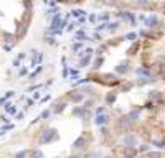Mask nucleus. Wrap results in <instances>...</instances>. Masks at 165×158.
Returning <instances> with one entry per match:
<instances>
[{"mask_svg":"<svg viewBox=\"0 0 165 158\" xmlns=\"http://www.w3.org/2000/svg\"><path fill=\"white\" fill-rule=\"evenodd\" d=\"M3 36H5V41H13V35H12V33H3Z\"/></svg>","mask_w":165,"mask_h":158,"instance_id":"c85d7f7f","label":"nucleus"},{"mask_svg":"<svg viewBox=\"0 0 165 158\" xmlns=\"http://www.w3.org/2000/svg\"><path fill=\"white\" fill-rule=\"evenodd\" d=\"M0 119H2V122H8V119H7V115H0Z\"/></svg>","mask_w":165,"mask_h":158,"instance_id":"de8ad7c7","label":"nucleus"},{"mask_svg":"<svg viewBox=\"0 0 165 158\" xmlns=\"http://www.w3.org/2000/svg\"><path fill=\"white\" fill-rule=\"evenodd\" d=\"M152 145H154V147H157V148H165V142H164V140H154V142H152Z\"/></svg>","mask_w":165,"mask_h":158,"instance_id":"aec40b11","label":"nucleus"},{"mask_svg":"<svg viewBox=\"0 0 165 158\" xmlns=\"http://www.w3.org/2000/svg\"><path fill=\"white\" fill-rule=\"evenodd\" d=\"M137 5L139 7H147L149 5V0H137Z\"/></svg>","mask_w":165,"mask_h":158,"instance_id":"cd10ccee","label":"nucleus"},{"mask_svg":"<svg viewBox=\"0 0 165 158\" xmlns=\"http://www.w3.org/2000/svg\"><path fill=\"white\" fill-rule=\"evenodd\" d=\"M81 50H82V43H81V41H76V43L73 45V51L78 53V51H81Z\"/></svg>","mask_w":165,"mask_h":158,"instance_id":"412c9836","label":"nucleus"},{"mask_svg":"<svg viewBox=\"0 0 165 158\" xmlns=\"http://www.w3.org/2000/svg\"><path fill=\"white\" fill-rule=\"evenodd\" d=\"M122 143H124V147H135L137 145V137L135 135H125Z\"/></svg>","mask_w":165,"mask_h":158,"instance_id":"f03ea898","label":"nucleus"},{"mask_svg":"<svg viewBox=\"0 0 165 158\" xmlns=\"http://www.w3.org/2000/svg\"><path fill=\"white\" fill-rule=\"evenodd\" d=\"M74 40H78V41H82V40H86V33L82 30H79V31H76V35H74Z\"/></svg>","mask_w":165,"mask_h":158,"instance_id":"2eb2a0df","label":"nucleus"},{"mask_svg":"<svg viewBox=\"0 0 165 158\" xmlns=\"http://www.w3.org/2000/svg\"><path fill=\"white\" fill-rule=\"evenodd\" d=\"M116 72H119V74H127V72H129L127 63L124 61V63H121V64H117V66H116Z\"/></svg>","mask_w":165,"mask_h":158,"instance_id":"423d86ee","label":"nucleus"},{"mask_svg":"<svg viewBox=\"0 0 165 158\" xmlns=\"http://www.w3.org/2000/svg\"><path fill=\"white\" fill-rule=\"evenodd\" d=\"M164 13H165V12H164Z\"/></svg>","mask_w":165,"mask_h":158,"instance_id":"8fccbe9b","label":"nucleus"},{"mask_svg":"<svg viewBox=\"0 0 165 158\" xmlns=\"http://www.w3.org/2000/svg\"><path fill=\"white\" fill-rule=\"evenodd\" d=\"M119 26H121V23H119V21H114V23H109V30H111V31H116Z\"/></svg>","mask_w":165,"mask_h":158,"instance_id":"5701e85b","label":"nucleus"},{"mask_svg":"<svg viewBox=\"0 0 165 158\" xmlns=\"http://www.w3.org/2000/svg\"><path fill=\"white\" fill-rule=\"evenodd\" d=\"M94 122H96V125H104V124L109 122V115L107 114H106V115H104V114H98V117H96Z\"/></svg>","mask_w":165,"mask_h":158,"instance_id":"39448f33","label":"nucleus"},{"mask_svg":"<svg viewBox=\"0 0 165 158\" xmlns=\"http://www.w3.org/2000/svg\"><path fill=\"white\" fill-rule=\"evenodd\" d=\"M137 76H142V77H150V71L147 68H137Z\"/></svg>","mask_w":165,"mask_h":158,"instance_id":"6e6552de","label":"nucleus"},{"mask_svg":"<svg viewBox=\"0 0 165 158\" xmlns=\"http://www.w3.org/2000/svg\"><path fill=\"white\" fill-rule=\"evenodd\" d=\"M2 133H3V128H0V135H2Z\"/></svg>","mask_w":165,"mask_h":158,"instance_id":"09e8293b","label":"nucleus"},{"mask_svg":"<svg viewBox=\"0 0 165 158\" xmlns=\"http://www.w3.org/2000/svg\"><path fill=\"white\" fill-rule=\"evenodd\" d=\"M74 26H76V25H73V23H69V25L66 26V31H73V30H74Z\"/></svg>","mask_w":165,"mask_h":158,"instance_id":"4c0bfd02","label":"nucleus"},{"mask_svg":"<svg viewBox=\"0 0 165 158\" xmlns=\"http://www.w3.org/2000/svg\"><path fill=\"white\" fill-rule=\"evenodd\" d=\"M157 23H159V18H157L155 15L144 18V25L147 26V28H155V26H157Z\"/></svg>","mask_w":165,"mask_h":158,"instance_id":"7ed1b4c3","label":"nucleus"},{"mask_svg":"<svg viewBox=\"0 0 165 158\" xmlns=\"http://www.w3.org/2000/svg\"><path fill=\"white\" fill-rule=\"evenodd\" d=\"M84 13H86L84 10H73V12H71V15L76 17V18H81V17H84Z\"/></svg>","mask_w":165,"mask_h":158,"instance_id":"6ab92c4d","label":"nucleus"},{"mask_svg":"<svg viewBox=\"0 0 165 158\" xmlns=\"http://www.w3.org/2000/svg\"><path fill=\"white\" fill-rule=\"evenodd\" d=\"M135 153H137V150H135L134 147H125V150H124V155H125V157H134Z\"/></svg>","mask_w":165,"mask_h":158,"instance_id":"f8f14e48","label":"nucleus"},{"mask_svg":"<svg viewBox=\"0 0 165 158\" xmlns=\"http://www.w3.org/2000/svg\"><path fill=\"white\" fill-rule=\"evenodd\" d=\"M71 79H78V71H71Z\"/></svg>","mask_w":165,"mask_h":158,"instance_id":"37998d69","label":"nucleus"},{"mask_svg":"<svg viewBox=\"0 0 165 158\" xmlns=\"http://www.w3.org/2000/svg\"><path fill=\"white\" fill-rule=\"evenodd\" d=\"M56 28H63V20L60 13H55V17L51 20V30H56Z\"/></svg>","mask_w":165,"mask_h":158,"instance_id":"20e7f679","label":"nucleus"},{"mask_svg":"<svg viewBox=\"0 0 165 158\" xmlns=\"http://www.w3.org/2000/svg\"><path fill=\"white\" fill-rule=\"evenodd\" d=\"M66 107V104L64 102H61V104H58V107L55 109V114H60V112H63V109Z\"/></svg>","mask_w":165,"mask_h":158,"instance_id":"b1692460","label":"nucleus"},{"mask_svg":"<svg viewBox=\"0 0 165 158\" xmlns=\"http://www.w3.org/2000/svg\"><path fill=\"white\" fill-rule=\"evenodd\" d=\"M101 20H106V21H107L109 20V15H107V13H106V15H101Z\"/></svg>","mask_w":165,"mask_h":158,"instance_id":"49530a36","label":"nucleus"},{"mask_svg":"<svg viewBox=\"0 0 165 158\" xmlns=\"http://www.w3.org/2000/svg\"><path fill=\"white\" fill-rule=\"evenodd\" d=\"M71 101L73 102H79V101H82V96H81V94H73V96H71Z\"/></svg>","mask_w":165,"mask_h":158,"instance_id":"a878e982","label":"nucleus"},{"mask_svg":"<svg viewBox=\"0 0 165 158\" xmlns=\"http://www.w3.org/2000/svg\"><path fill=\"white\" fill-rule=\"evenodd\" d=\"M139 150H140V152H149V145H142Z\"/></svg>","mask_w":165,"mask_h":158,"instance_id":"e433bc0d","label":"nucleus"},{"mask_svg":"<svg viewBox=\"0 0 165 158\" xmlns=\"http://www.w3.org/2000/svg\"><path fill=\"white\" fill-rule=\"evenodd\" d=\"M46 117H50V110H43V112H41V115H38V117H36V120H38V119H40V120H43V119H46Z\"/></svg>","mask_w":165,"mask_h":158,"instance_id":"393cba45","label":"nucleus"},{"mask_svg":"<svg viewBox=\"0 0 165 158\" xmlns=\"http://www.w3.org/2000/svg\"><path fill=\"white\" fill-rule=\"evenodd\" d=\"M73 147H74V148H81V147H84V137L76 138V142L73 143Z\"/></svg>","mask_w":165,"mask_h":158,"instance_id":"dca6fc26","label":"nucleus"},{"mask_svg":"<svg viewBox=\"0 0 165 158\" xmlns=\"http://www.w3.org/2000/svg\"><path fill=\"white\" fill-rule=\"evenodd\" d=\"M89 61H91V55H89V53H86V56H82V58H81V61H79V68L88 66Z\"/></svg>","mask_w":165,"mask_h":158,"instance_id":"1a4fd4ad","label":"nucleus"},{"mask_svg":"<svg viewBox=\"0 0 165 158\" xmlns=\"http://www.w3.org/2000/svg\"><path fill=\"white\" fill-rule=\"evenodd\" d=\"M20 66V58H17L15 61H13V68H18Z\"/></svg>","mask_w":165,"mask_h":158,"instance_id":"ea45409f","label":"nucleus"},{"mask_svg":"<svg viewBox=\"0 0 165 158\" xmlns=\"http://www.w3.org/2000/svg\"><path fill=\"white\" fill-rule=\"evenodd\" d=\"M89 21H91V23H94V21H96V15H89Z\"/></svg>","mask_w":165,"mask_h":158,"instance_id":"c03bdc74","label":"nucleus"},{"mask_svg":"<svg viewBox=\"0 0 165 158\" xmlns=\"http://www.w3.org/2000/svg\"><path fill=\"white\" fill-rule=\"evenodd\" d=\"M103 58H98V59H96V61H94V68H96V69H98V68H101V64H103Z\"/></svg>","mask_w":165,"mask_h":158,"instance_id":"bb28decb","label":"nucleus"},{"mask_svg":"<svg viewBox=\"0 0 165 158\" xmlns=\"http://www.w3.org/2000/svg\"><path fill=\"white\" fill-rule=\"evenodd\" d=\"M33 101H35V99H26V106H25V109H30L31 106H33Z\"/></svg>","mask_w":165,"mask_h":158,"instance_id":"c9c22d12","label":"nucleus"},{"mask_svg":"<svg viewBox=\"0 0 165 158\" xmlns=\"http://www.w3.org/2000/svg\"><path fill=\"white\" fill-rule=\"evenodd\" d=\"M13 94H15V92H13V91H7V94H5V97H7V99H10V97H12V96H13Z\"/></svg>","mask_w":165,"mask_h":158,"instance_id":"79ce46f5","label":"nucleus"},{"mask_svg":"<svg viewBox=\"0 0 165 158\" xmlns=\"http://www.w3.org/2000/svg\"><path fill=\"white\" fill-rule=\"evenodd\" d=\"M12 128H13V125H12V124H8V125H5V127H3V130H12Z\"/></svg>","mask_w":165,"mask_h":158,"instance_id":"a18cd8bd","label":"nucleus"},{"mask_svg":"<svg viewBox=\"0 0 165 158\" xmlns=\"http://www.w3.org/2000/svg\"><path fill=\"white\" fill-rule=\"evenodd\" d=\"M5 110H7L8 114H10V115L17 114V107L13 106V104H12V102H7V104H5Z\"/></svg>","mask_w":165,"mask_h":158,"instance_id":"9d476101","label":"nucleus"},{"mask_svg":"<svg viewBox=\"0 0 165 158\" xmlns=\"http://www.w3.org/2000/svg\"><path fill=\"white\" fill-rule=\"evenodd\" d=\"M130 87H132V82H125V84L122 86V91H129Z\"/></svg>","mask_w":165,"mask_h":158,"instance_id":"72a5a7b5","label":"nucleus"},{"mask_svg":"<svg viewBox=\"0 0 165 158\" xmlns=\"http://www.w3.org/2000/svg\"><path fill=\"white\" fill-rule=\"evenodd\" d=\"M104 110H106V107H98L96 109V114H104Z\"/></svg>","mask_w":165,"mask_h":158,"instance_id":"58836bf2","label":"nucleus"},{"mask_svg":"<svg viewBox=\"0 0 165 158\" xmlns=\"http://www.w3.org/2000/svg\"><path fill=\"white\" fill-rule=\"evenodd\" d=\"M124 20H127L132 26L135 25V15L134 13H130V12H124Z\"/></svg>","mask_w":165,"mask_h":158,"instance_id":"0eeeda50","label":"nucleus"},{"mask_svg":"<svg viewBox=\"0 0 165 158\" xmlns=\"http://www.w3.org/2000/svg\"><path fill=\"white\" fill-rule=\"evenodd\" d=\"M127 117L132 120V122H135V120H139V117H140V110H134V112H130Z\"/></svg>","mask_w":165,"mask_h":158,"instance_id":"4468645a","label":"nucleus"},{"mask_svg":"<svg viewBox=\"0 0 165 158\" xmlns=\"http://www.w3.org/2000/svg\"><path fill=\"white\" fill-rule=\"evenodd\" d=\"M68 76H69V69H68V68L64 66V68H63V77H64V79H66Z\"/></svg>","mask_w":165,"mask_h":158,"instance_id":"f704fd0d","label":"nucleus"},{"mask_svg":"<svg viewBox=\"0 0 165 158\" xmlns=\"http://www.w3.org/2000/svg\"><path fill=\"white\" fill-rule=\"evenodd\" d=\"M106 28H109V23L106 21V23H101V25L98 26V31H101V30H106Z\"/></svg>","mask_w":165,"mask_h":158,"instance_id":"7c9ffc66","label":"nucleus"},{"mask_svg":"<svg viewBox=\"0 0 165 158\" xmlns=\"http://www.w3.org/2000/svg\"><path fill=\"white\" fill-rule=\"evenodd\" d=\"M26 72H28V69H26V68H21L20 69V76H25Z\"/></svg>","mask_w":165,"mask_h":158,"instance_id":"a19ab883","label":"nucleus"},{"mask_svg":"<svg viewBox=\"0 0 165 158\" xmlns=\"http://www.w3.org/2000/svg\"><path fill=\"white\" fill-rule=\"evenodd\" d=\"M162 94H160V92H157V91H152L150 92V99H157V101H162Z\"/></svg>","mask_w":165,"mask_h":158,"instance_id":"a211bd4d","label":"nucleus"},{"mask_svg":"<svg viewBox=\"0 0 165 158\" xmlns=\"http://www.w3.org/2000/svg\"><path fill=\"white\" fill-rule=\"evenodd\" d=\"M41 59H43V55H41V53H38V51H33V59H31V61H33V63H38V61H40L41 63Z\"/></svg>","mask_w":165,"mask_h":158,"instance_id":"f3484780","label":"nucleus"},{"mask_svg":"<svg viewBox=\"0 0 165 158\" xmlns=\"http://www.w3.org/2000/svg\"><path fill=\"white\" fill-rule=\"evenodd\" d=\"M56 130L55 128H46L45 132H43V135H41V138H40V143H50L53 140V138H56Z\"/></svg>","mask_w":165,"mask_h":158,"instance_id":"f257e3e1","label":"nucleus"},{"mask_svg":"<svg viewBox=\"0 0 165 158\" xmlns=\"http://www.w3.org/2000/svg\"><path fill=\"white\" fill-rule=\"evenodd\" d=\"M135 38H137V35H135L134 31H130V33L125 35V40H127V41H135Z\"/></svg>","mask_w":165,"mask_h":158,"instance_id":"4be33fe9","label":"nucleus"},{"mask_svg":"<svg viewBox=\"0 0 165 158\" xmlns=\"http://www.w3.org/2000/svg\"><path fill=\"white\" fill-rule=\"evenodd\" d=\"M30 155H31V157H43V153H41L40 150H33V152H31Z\"/></svg>","mask_w":165,"mask_h":158,"instance_id":"2f4dec72","label":"nucleus"},{"mask_svg":"<svg viewBox=\"0 0 165 158\" xmlns=\"http://www.w3.org/2000/svg\"><path fill=\"white\" fill-rule=\"evenodd\" d=\"M114 102H116V92H109L107 96H106V104H109V106H111V104H114Z\"/></svg>","mask_w":165,"mask_h":158,"instance_id":"9b49d317","label":"nucleus"},{"mask_svg":"<svg viewBox=\"0 0 165 158\" xmlns=\"http://www.w3.org/2000/svg\"><path fill=\"white\" fill-rule=\"evenodd\" d=\"M26 155H28V152H26V150H23V152H18L15 157H17V158H21V157H26Z\"/></svg>","mask_w":165,"mask_h":158,"instance_id":"473e14b6","label":"nucleus"},{"mask_svg":"<svg viewBox=\"0 0 165 158\" xmlns=\"http://www.w3.org/2000/svg\"><path fill=\"white\" fill-rule=\"evenodd\" d=\"M137 50H139V41H134V46H130V50L127 51V55H129V56H134L135 53H137Z\"/></svg>","mask_w":165,"mask_h":158,"instance_id":"ddd939ff","label":"nucleus"},{"mask_svg":"<svg viewBox=\"0 0 165 158\" xmlns=\"http://www.w3.org/2000/svg\"><path fill=\"white\" fill-rule=\"evenodd\" d=\"M41 69H43V68H41V66H38V68H36V69H35V71L31 72V77H35V76H38V74H40V72H41Z\"/></svg>","mask_w":165,"mask_h":158,"instance_id":"c756f323","label":"nucleus"}]
</instances>
